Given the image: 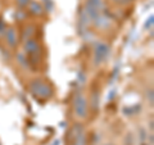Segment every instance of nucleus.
I'll return each mask as SVG.
<instances>
[{
	"mask_svg": "<svg viewBox=\"0 0 154 145\" xmlns=\"http://www.w3.org/2000/svg\"><path fill=\"white\" fill-rule=\"evenodd\" d=\"M103 8V2L102 0H86L85 4V13L89 17L90 21H94L95 18L100 16V11Z\"/></svg>",
	"mask_w": 154,
	"mask_h": 145,
	"instance_id": "7ed1b4c3",
	"label": "nucleus"
},
{
	"mask_svg": "<svg viewBox=\"0 0 154 145\" xmlns=\"http://www.w3.org/2000/svg\"><path fill=\"white\" fill-rule=\"evenodd\" d=\"M73 110L77 118L84 119L88 117V99L82 94H76L73 99Z\"/></svg>",
	"mask_w": 154,
	"mask_h": 145,
	"instance_id": "f03ea898",
	"label": "nucleus"
},
{
	"mask_svg": "<svg viewBox=\"0 0 154 145\" xmlns=\"http://www.w3.org/2000/svg\"><path fill=\"white\" fill-rule=\"evenodd\" d=\"M104 145H114V144H112V143H108V144H104Z\"/></svg>",
	"mask_w": 154,
	"mask_h": 145,
	"instance_id": "4468645a",
	"label": "nucleus"
},
{
	"mask_svg": "<svg viewBox=\"0 0 154 145\" xmlns=\"http://www.w3.org/2000/svg\"><path fill=\"white\" fill-rule=\"evenodd\" d=\"M93 109L96 110L99 108V93H94L93 94Z\"/></svg>",
	"mask_w": 154,
	"mask_h": 145,
	"instance_id": "1a4fd4ad",
	"label": "nucleus"
},
{
	"mask_svg": "<svg viewBox=\"0 0 154 145\" xmlns=\"http://www.w3.org/2000/svg\"><path fill=\"white\" fill-rule=\"evenodd\" d=\"M109 51H110L109 45H107L105 42H98L94 49V64H96V66L102 64L108 58Z\"/></svg>",
	"mask_w": 154,
	"mask_h": 145,
	"instance_id": "20e7f679",
	"label": "nucleus"
},
{
	"mask_svg": "<svg viewBox=\"0 0 154 145\" xmlns=\"http://www.w3.org/2000/svg\"><path fill=\"white\" fill-rule=\"evenodd\" d=\"M4 35H5V41H7V44L11 46V48H14V46L17 45L18 37H17V32H16V30H14L13 27H9L8 30H5Z\"/></svg>",
	"mask_w": 154,
	"mask_h": 145,
	"instance_id": "423d86ee",
	"label": "nucleus"
},
{
	"mask_svg": "<svg viewBox=\"0 0 154 145\" xmlns=\"http://www.w3.org/2000/svg\"><path fill=\"white\" fill-rule=\"evenodd\" d=\"M25 50L30 55H36L40 53L41 48H40V44H38L36 40H33V39H27L26 42H25Z\"/></svg>",
	"mask_w": 154,
	"mask_h": 145,
	"instance_id": "39448f33",
	"label": "nucleus"
},
{
	"mask_svg": "<svg viewBox=\"0 0 154 145\" xmlns=\"http://www.w3.org/2000/svg\"><path fill=\"white\" fill-rule=\"evenodd\" d=\"M28 9H30V13L33 14V16H41L42 13H44V8L41 7L40 3L37 2H30V4H28Z\"/></svg>",
	"mask_w": 154,
	"mask_h": 145,
	"instance_id": "0eeeda50",
	"label": "nucleus"
},
{
	"mask_svg": "<svg viewBox=\"0 0 154 145\" xmlns=\"http://www.w3.org/2000/svg\"><path fill=\"white\" fill-rule=\"evenodd\" d=\"M35 33V27L33 26H28L25 28V32H23V39H30V36H32Z\"/></svg>",
	"mask_w": 154,
	"mask_h": 145,
	"instance_id": "6e6552de",
	"label": "nucleus"
},
{
	"mask_svg": "<svg viewBox=\"0 0 154 145\" xmlns=\"http://www.w3.org/2000/svg\"><path fill=\"white\" fill-rule=\"evenodd\" d=\"M5 32V25L3 23V21H0V33Z\"/></svg>",
	"mask_w": 154,
	"mask_h": 145,
	"instance_id": "ddd939ff",
	"label": "nucleus"
},
{
	"mask_svg": "<svg viewBox=\"0 0 154 145\" xmlns=\"http://www.w3.org/2000/svg\"><path fill=\"white\" fill-rule=\"evenodd\" d=\"M69 145H71V144H69Z\"/></svg>",
	"mask_w": 154,
	"mask_h": 145,
	"instance_id": "dca6fc26",
	"label": "nucleus"
},
{
	"mask_svg": "<svg viewBox=\"0 0 154 145\" xmlns=\"http://www.w3.org/2000/svg\"><path fill=\"white\" fill-rule=\"evenodd\" d=\"M0 145H2V144H0Z\"/></svg>",
	"mask_w": 154,
	"mask_h": 145,
	"instance_id": "2eb2a0df",
	"label": "nucleus"
},
{
	"mask_svg": "<svg viewBox=\"0 0 154 145\" xmlns=\"http://www.w3.org/2000/svg\"><path fill=\"white\" fill-rule=\"evenodd\" d=\"M152 25H153V16H150V18H148V21L145 23V28L152 27Z\"/></svg>",
	"mask_w": 154,
	"mask_h": 145,
	"instance_id": "f8f14e48",
	"label": "nucleus"
},
{
	"mask_svg": "<svg viewBox=\"0 0 154 145\" xmlns=\"http://www.w3.org/2000/svg\"><path fill=\"white\" fill-rule=\"evenodd\" d=\"M31 93L38 99H49L53 95V88L42 80H35L30 85Z\"/></svg>",
	"mask_w": 154,
	"mask_h": 145,
	"instance_id": "f257e3e1",
	"label": "nucleus"
},
{
	"mask_svg": "<svg viewBox=\"0 0 154 145\" xmlns=\"http://www.w3.org/2000/svg\"><path fill=\"white\" fill-rule=\"evenodd\" d=\"M146 96H148V99H149V103L153 104V90H149Z\"/></svg>",
	"mask_w": 154,
	"mask_h": 145,
	"instance_id": "9b49d317",
	"label": "nucleus"
},
{
	"mask_svg": "<svg viewBox=\"0 0 154 145\" xmlns=\"http://www.w3.org/2000/svg\"><path fill=\"white\" fill-rule=\"evenodd\" d=\"M16 2H17V4L21 8H25V7H27L28 4H30L31 0H16Z\"/></svg>",
	"mask_w": 154,
	"mask_h": 145,
	"instance_id": "9d476101",
	"label": "nucleus"
}]
</instances>
